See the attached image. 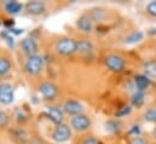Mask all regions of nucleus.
I'll use <instances>...</instances> for the list:
<instances>
[{
	"label": "nucleus",
	"instance_id": "obj_15",
	"mask_svg": "<svg viewBox=\"0 0 156 144\" xmlns=\"http://www.w3.org/2000/svg\"><path fill=\"white\" fill-rule=\"evenodd\" d=\"M134 82H136V86H137L138 91H142V92H144V91L150 86V79L147 77L144 74L137 75V76L134 77Z\"/></svg>",
	"mask_w": 156,
	"mask_h": 144
},
{
	"label": "nucleus",
	"instance_id": "obj_25",
	"mask_svg": "<svg viewBox=\"0 0 156 144\" xmlns=\"http://www.w3.org/2000/svg\"><path fill=\"white\" fill-rule=\"evenodd\" d=\"M1 36L5 39V41L10 45V46H13V44H15V41H13V38L12 36H10V34L9 33H6V32H2L1 33Z\"/></svg>",
	"mask_w": 156,
	"mask_h": 144
},
{
	"label": "nucleus",
	"instance_id": "obj_4",
	"mask_svg": "<svg viewBox=\"0 0 156 144\" xmlns=\"http://www.w3.org/2000/svg\"><path fill=\"white\" fill-rule=\"evenodd\" d=\"M39 95L45 101H53L58 96V87L53 82H42L38 88Z\"/></svg>",
	"mask_w": 156,
	"mask_h": 144
},
{
	"label": "nucleus",
	"instance_id": "obj_23",
	"mask_svg": "<svg viewBox=\"0 0 156 144\" xmlns=\"http://www.w3.org/2000/svg\"><path fill=\"white\" fill-rule=\"evenodd\" d=\"M131 111H132V108H131L129 106H126V107L120 108V110H117L116 113H115V116H116V117H122V116L128 115Z\"/></svg>",
	"mask_w": 156,
	"mask_h": 144
},
{
	"label": "nucleus",
	"instance_id": "obj_24",
	"mask_svg": "<svg viewBox=\"0 0 156 144\" xmlns=\"http://www.w3.org/2000/svg\"><path fill=\"white\" fill-rule=\"evenodd\" d=\"M7 124H9V115L5 111L0 110V127H5Z\"/></svg>",
	"mask_w": 156,
	"mask_h": 144
},
{
	"label": "nucleus",
	"instance_id": "obj_29",
	"mask_svg": "<svg viewBox=\"0 0 156 144\" xmlns=\"http://www.w3.org/2000/svg\"><path fill=\"white\" fill-rule=\"evenodd\" d=\"M153 137H154V138L156 139V127L154 128V131H153Z\"/></svg>",
	"mask_w": 156,
	"mask_h": 144
},
{
	"label": "nucleus",
	"instance_id": "obj_17",
	"mask_svg": "<svg viewBox=\"0 0 156 144\" xmlns=\"http://www.w3.org/2000/svg\"><path fill=\"white\" fill-rule=\"evenodd\" d=\"M144 101H145V95H144V92H142V91H137V92L132 96V98H131L132 106H133V107H137V108H140V107L144 104Z\"/></svg>",
	"mask_w": 156,
	"mask_h": 144
},
{
	"label": "nucleus",
	"instance_id": "obj_28",
	"mask_svg": "<svg viewBox=\"0 0 156 144\" xmlns=\"http://www.w3.org/2000/svg\"><path fill=\"white\" fill-rule=\"evenodd\" d=\"M139 126L137 125V126H133V128L129 131V133H133L134 135V137H138V135H139Z\"/></svg>",
	"mask_w": 156,
	"mask_h": 144
},
{
	"label": "nucleus",
	"instance_id": "obj_5",
	"mask_svg": "<svg viewBox=\"0 0 156 144\" xmlns=\"http://www.w3.org/2000/svg\"><path fill=\"white\" fill-rule=\"evenodd\" d=\"M104 62H105V66L108 67V69H110L112 72L115 73H121L126 67V61L119 55H109V56H107Z\"/></svg>",
	"mask_w": 156,
	"mask_h": 144
},
{
	"label": "nucleus",
	"instance_id": "obj_20",
	"mask_svg": "<svg viewBox=\"0 0 156 144\" xmlns=\"http://www.w3.org/2000/svg\"><path fill=\"white\" fill-rule=\"evenodd\" d=\"M144 119L148 122H156V108H150L148 109L144 113Z\"/></svg>",
	"mask_w": 156,
	"mask_h": 144
},
{
	"label": "nucleus",
	"instance_id": "obj_12",
	"mask_svg": "<svg viewBox=\"0 0 156 144\" xmlns=\"http://www.w3.org/2000/svg\"><path fill=\"white\" fill-rule=\"evenodd\" d=\"M82 110H83V107L81 103H79L78 101H74V99H69L64 103L63 106V111L69 114V115H73V116H76V115H80L82 114Z\"/></svg>",
	"mask_w": 156,
	"mask_h": 144
},
{
	"label": "nucleus",
	"instance_id": "obj_3",
	"mask_svg": "<svg viewBox=\"0 0 156 144\" xmlns=\"http://www.w3.org/2000/svg\"><path fill=\"white\" fill-rule=\"evenodd\" d=\"M70 137H72V128L64 124L57 125L51 135V138L57 143H64V142L69 141Z\"/></svg>",
	"mask_w": 156,
	"mask_h": 144
},
{
	"label": "nucleus",
	"instance_id": "obj_26",
	"mask_svg": "<svg viewBox=\"0 0 156 144\" xmlns=\"http://www.w3.org/2000/svg\"><path fill=\"white\" fill-rule=\"evenodd\" d=\"M128 144H148V142H147L145 139L140 138V137H133V138L129 141Z\"/></svg>",
	"mask_w": 156,
	"mask_h": 144
},
{
	"label": "nucleus",
	"instance_id": "obj_16",
	"mask_svg": "<svg viewBox=\"0 0 156 144\" xmlns=\"http://www.w3.org/2000/svg\"><path fill=\"white\" fill-rule=\"evenodd\" d=\"M23 9V5L20 4L18 1H7L5 4V10L7 13H11V15H17L22 11Z\"/></svg>",
	"mask_w": 156,
	"mask_h": 144
},
{
	"label": "nucleus",
	"instance_id": "obj_14",
	"mask_svg": "<svg viewBox=\"0 0 156 144\" xmlns=\"http://www.w3.org/2000/svg\"><path fill=\"white\" fill-rule=\"evenodd\" d=\"M143 73L149 79H156V59H150L143 64Z\"/></svg>",
	"mask_w": 156,
	"mask_h": 144
},
{
	"label": "nucleus",
	"instance_id": "obj_13",
	"mask_svg": "<svg viewBox=\"0 0 156 144\" xmlns=\"http://www.w3.org/2000/svg\"><path fill=\"white\" fill-rule=\"evenodd\" d=\"M93 51V45L91 41L86 40V39H82V40H79L78 44H76V52L83 55V56H87V55H91Z\"/></svg>",
	"mask_w": 156,
	"mask_h": 144
},
{
	"label": "nucleus",
	"instance_id": "obj_18",
	"mask_svg": "<svg viewBox=\"0 0 156 144\" xmlns=\"http://www.w3.org/2000/svg\"><path fill=\"white\" fill-rule=\"evenodd\" d=\"M11 70V62L6 57H0V76H5Z\"/></svg>",
	"mask_w": 156,
	"mask_h": 144
},
{
	"label": "nucleus",
	"instance_id": "obj_11",
	"mask_svg": "<svg viewBox=\"0 0 156 144\" xmlns=\"http://www.w3.org/2000/svg\"><path fill=\"white\" fill-rule=\"evenodd\" d=\"M76 26L78 28L83 32V33H91L94 26V21L91 18L90 15H82L79 17V20L76 21Z\"/></svg>",
	"mask_w": 156,
	"mask_h": 144
},
{
	"label": "nucleus",
	"instance_id": "obj_19",
	"mask_svg": "<svg viewBox=\"0 0 156 144\" xmlns=\"http://www.w3.org/2000/svg\"><path fill=\"white\" fill-rule=\"evenodd\" d=\"M143 38H144V33L138 31V32H134V33H132V34L127 36L125 39V44H136V42L142 41Z\"/></svg>",
	"mask_w": 156,
	"mask_h": 144
},
{
	"label": "nucleus",
	"instance_id": "obj_7",
	"mask_svg": "<svg viewBox=\"0 0 156 144\" xmlns=\"http://www.w3.org/2000/svg\"><path fill=\"white\" fill-rule=\"evenodd\" d=\"M13 87L10 84H1L0 85V103L7 106L13 102Z\"/></svg>",
	"mask_w": 156,
	"mask_h": 144
},
{
	"label": "nucleus",
	"instance_id": "obj_10",
	"mask_svg": "<svg viewBox=\"0 0 156 144\" xmlns=\"http://www.w3.org/2000/svg\"><path fill=\"white\" fill-rule=\"evenodd\" d=\"M24 9L27 11V13L29 15H33V16H39L42 15L45 11H46V5L42 2V1H29L24 5Z\"/></svg>",
	"mask_w": 156,
	"mask_h": 144
},
{
	"label": "nucleus",
	"instance_id": "obj_2",
	"mask_svg": "<svg viewBox=\"0 0 156 144\" xmlns=\"http://www.w3.org/2000/svg\"><path fill=\"white\" fill-rule=\"evenodd\" d=\"M44 68V59L39 55L30 56L24 63V72L29 75H38Z\"/></svg>",
	"mask_w": 156,
	"mask_h": 144
},
{
	"label": "nucleus",
	"instance_id": "obj_6",
	"mask_svg": "<svg viewBox=\"0 0 156 144\" xmlns=\"http://www.w3.org/2000/svg\"><path fill=\"white\" fill-rule=\"evenodd\" d=\"M70 125H72V127L75 131L83 132V131H87L91 127V120H90V117L87 115L80 114V115H76V116H73L72 117Z\"/></svg>",
	"mask_w": 156,
	"mask_h": 144
},
{
	"label": "nucleus",
	"instance_id": "obj_22",
	"mask_svg": "<svg viewBox=\"0 0 156 144\" xmlns=\"http://www.w3.org/2000/svg\"><path fill=\"white\" fill-rule=\"evenodd\" d=\"M147 13L151 17H155L156 18V1H150L148 5H147Z\"/></svg>",
	"mask_w": 156,
	"mask_h": 144
},
{
	"label": "nucleus",
	"instance_id": "obj_8",
	"mask_svg": "<svg viewBox=\"0 0 156 144\" xmlns=\"http://www.w3.org/2000/svg\"><path fill=\"white\" fill-rule=\"evenodd\" d=\"M45 115L53 122L57 125H61L63 124V120H64V113L63 110L57 107H46L45 109Z\"/></svg>",
	"mask_w": 156,
	"mask_h": 144
},
{
	"label": "nucleus",
	"instance_id": "obj_21",
	"mask_svg": "<svg viewBox=\"0 0 156 144\" xmlns=\"http://www.w3.org/2000/svg\"><path fill=\"white\" fill-rule=\"evenodd\" d=\"M105 127H107V130L109 131V132H113V133H116L120 131V124H117L116 121H108L107 124H105Z\"/></svg>",
	"mask_w": 156,
	"mask_h": 144
},
{
	"label": "nucleus",
	"instance_id": "obj_9",
	"mask_svg": "<svg viewBox=\"0 0 156 144\" xmlns=\"http://www.w3.org/2000/svg\"><path fill=\"white\" fill-rule=\"evenodd\" d=\"M21 49L28 57L35 56L38 53V44L33 38H24L21 41Z\"/></svg>",
	"mask_w": 156,
	"mask_h": 144
},
{
	"label": "nucleus",
	"instance_id": "obj_27",
	"mask_svg": "<svg viewBox=\"0 0 156 144\" xmlns=\"http://www.w3.org/2000/svg\"><path fill=\"white\" fill-rule=\"evenodd\" d=\"M81 144H101V142L98 139L93 138V137H88V138H86Z\"/></svg>",
	"mask_w": 156,
	"mask_h": 144
},
{
	"label": "nucleus",
	"instance_id": "obj_1",
	"mask_svg": "<svg viewBox=\"0 0 156 144\" xmlns=\"http://www.w3.org/2000/svg\"><path fill=\"white\" fill-rule=\"evenodd\" d=\"M76 44L78 41L72 38H62L56 42L55 49L56 52L61 56H72L76 52Z\"/></svg>",
	"mask_w": 156,
	"mask_h": 144
}]
</instances>
